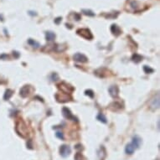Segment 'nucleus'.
Here are the masks:
<instances>
[{"label":"nucleus","mask_w":160,"mask_h":160,"mask_svg":"<svg viewBox=\"0 0 160 160\" xmlns=\"http://www.w3.org/2000/svg\"><path fill=\"white\" fill-rule=\"evenodd\" d=\"M16 132L22 138H26L29 135V131H28V127L26 126V124L24 123V121L19 120L18 121V123L16 124Z\"/></svg>","instance_id":"1"},{"label":"nucleus","mask_w":160,"mask_h":160,"mask_svg":"<svg viewBox=\"0 0 160 160\" xmlns=\"http://www.w3.org/2000/svg\"><path fill=\"white\" fill-rule=\"evenodd\" d=\"M58 88L61 90L63 93H66V94H71V92L73 91V90H74V88H73L72 86L68 85V84H66V83H65V82H62V83L59 84Z\"/></svg>","instance_id":"2"},{"label":"nucleus","mask_w":160,"mask_h":160,"mask_svg":"<svg viewBox=\"0 0 160 160\" xmlns=\"http://www.w3.org/2000/svg\"><path fill=\"white\" fill-rule=\"evenodd\" d=\"M77 34L86 39H91L92 38H93V35H92V34L90 33V31L88 29H78V30H77Z\"/></svg>","instance_id":"3"},{"label":"nucleus","mask_w":160,"mask_h":160,"mask_svg":"<svg viewBox=\"0 0 160 160\" xmlns=\"http://www.w3.org/2000/svg\"><path fill=\"white\" fill-rule=\"evenodd\" d=\"M62 114L67 119L77 122V118L75 117L74 115L72 114V113H71V110L69 108H67V107H63V109H62Z\"/></svg>","instance_id":"4"},{"label":"nucleus","mask_w":160,"mask_h":160,"mask_svg":"<svg viewBox=\"0 0 160 160\" xmlns=\"http://www.w3.org/2000/svg\"><path fill=\"white\" fill-rule=\"evenodd\" d=\"M71 148L67 145H62L60 148V153L63 158H66L71 153Z\"/></svg>","instance_id":"5"},{"label":"nucleus","mask_w":160,"mask_h":160,"mask_svg":"<svg viewBox=\"0 0 160 160\" xmlns=\"http://www.w3.org/2000/svg\"><path fill=\"white\" fill-rule=\"evenodd\" d=\"M73 58H74V60H75V61L81 62V63H86V62H87V60H88V58L86 57L84 54H81V53L75 54V55L73 56Z\"/></svg>","instance_id":"6"},{"label":"nucleus","mask_w":160,"mask_h":160,"mask_svg":"<svg viewBox=\"0 0 160 160\" xmlns=\"http://www.w3.org/2000/svg\"><path fill=\"white\" fill-rule=\"evenodd\" d=\"M150 107L153 110H156L159 107V94H157V96L152 100L150 103Z\"/></svg>","instance_id":"7"},{"label":"nucleus","mask_w":160,"mask_h":160,"mask_svg":"<svg viewBox=\"0 0 160 160\" xmlns=\"http://www.w3.org/2000/svg\"><path fill=\"white\" fill-rule=\"evenodd\" d=\"M29 93H30V86H24L20 89L19 94L22 97H26L29 96Z\"/></svg>","instance_id":"8"},{"label":"nucleus","mask_w":160,"mask_h":160,"mask_svg":"<svg viewBox=\"0 0 160 160\" xmlns=\"http://www.w3.org/2000/svg\"><path fill=\"white\" fill-rule=\"evenodd\" d=\"M109 93L112 97H117L119 94V88L117 86H112L109 88Z\"/></svg>","instance_id":"9"},{"label":"nucleus","mask_w":160,"mask_h":160,"mask_svg":"<svg viewBox=\"0 0 160 160\" xmlns=\"http://www.w3.org/2000/svg\"><path fill=\"white\" fill-rule=\"evenodd\" d=\"M131 143L133 145L135 148H138L140 147V145L142 144V139L138 136H134L132 138V142Z\"/></svg>","instance_id":"10"},{"label":"nucleus","mask_w":160,"mask_h":160,"mask_svg":"<svg viewBox=\"0 0 160 160\" xmlns=\"http://www.w3.org/2000/svg\"><path fill=\"white\" fill-rule=\"evenodd\" d=\"M135 148H134V146L132 145V143H129V144H127V146H126V148H125V152L127 154H129V155H131L132 154V153H134V151H135Z\"/></svg>","instance_id":"11"},{"label":"nucleus","mask_w":160,"mask_h":160,"mask_svg":"<svg viewBox=\"0 0 160 160\" xmlns=\"http://www.w3.org/2000/svg\"><path fill=\"white\" fill-rule=\"evenodd\" d=\"M111 33H112L113 35H117V36L121 34V29H120V28L117 26V24H112V25H111Z\"/></svg>","instance_id":"12"},{"label":"nucleus","mask_w":160,"mask_h":160,"mask_svg":"<svg viewBox=\"0 0 160 160\" xmlns=\"http://www.w3.org/2000/svg\"><path fill=\"white\" fill-rule=\"evenodd\" d=\"M45 39L47 41H53L55 39V34L48 31V32L45 33Z\"/></svg>","instance_id":"13"},{"label":"nucleus","mask_w":160,"mask_h":160,"mask_svg":"<svg viewBox=\"0 0 160 160\" xmlns=\"http://www.w3.org/2000/svg\"><path fill=\"white\" fill-rule=\"evenodd\" d=\"M110 108L113 111H118L120 109H122V104L117 102H115L110 105Z\"/></svg>","instance_id":"14"},{"label":"nucleus","mask_w":160,"mask_h":160,"mask_svg":"<svg viewBox=\"0 0 160 160\" xmlns=\"http://www.w3.org/2000/svg\"><path fill=\"white\" fill-rule=\"evenodd\" d=\"M13 96V90H6L5 93H4V96H3V99L5 101H8L9 100L10 98H11V96Z\"/></svg>","instance_id":"15"},{"label":"nucleus","mask_w":160,"mask_h":160,"mask_svg":"<svg viewBox=\"0 0 160 160\" xmlns=\"http://www.w3.org/2000/svg\"><path fill=\"white\" fill-rule=\"evenodd\" d=\"M132 61L135 63H139L141 60H142V56H141L140 54H134L132 57Z\"/></svg>","instance_id":"16"},{"label":"nucleus","mask_w":160,"mask_h":160,"mask_svg":"<svg viewBox=\"0 0 160 160\" xmlns=\"http://www.w3.org/2000/svg\"><path fill=\"white\" fill-rule=\"evenodd\" d=\"M28 43L32 47L35 48V49H37V48H39L40 45H39V43H38L37 41H35V39H28Z\"/></svg>","instance_id":"17"},{"label":"nucleus","mask_w":160,"mask_h":160,"mask_svg":"<svg viewBox=\"0 0 160 160\" xmlns=\"http://www.w3.org/2000/svg\"><path fill=\"white\" fill-rule=\"evenodd\" d=\"M96 118H97V120H99V121L102 122V123H107V122L106 117H105L103 114H102V113H101V114H99Z\"/></svg>","instance_id":"18"},{"label":"nucleus","mask_w":160,"mask_h":160,"mask_svg":"<svg viewBox=\"0 0 160 160\" xmlns=\"http://www.w3.org/2000/svg\"><path fill=\"white\" fill-rule=\"evenodd\" d=\"M143 71L145 73H147V74H151V73H153L154 70H153V68H151V67H149L148 66H143Z\"/></svg>","instance_id":"19"},{"label":"nucleus","mask_w":160,"mask_h":160,"mask_svg":"<svg viewBox=\"0 0 160 160\" xmlns=\"http://www.w3.org/2000/svg\"><path fill=\"white\" fill-rule=\"evenodd\" d=\"M75 160H85V158L83 157V155L80 153H77L75 156Z\"/></svg>","instance_id":"20"},{"label":"nucleus","mask_w":160,"mask_h":160,"mask_svg":"<svg viewBox=\"0 0 160 160\" xmlns=\"http://www.w3.org/2000/svg\"><path fill=\"white\" fill-rule=\"evenodd\" d=\"M82 12H83L84 14H86V15H89V16H94V13L92 11H90V10H87V9H83L82 10Z\"/></svg>","instance_id":"21"},{"label":"nucleus","mask_w":160,"mask_h":160,"mask_svg":"<svg viewBox=\"0 0 160 160\" xmlns=\"http://www.w3.org/2000/svg\"><path fill=\"white\" fill-rule=\"evenodd\" d=\"M85 94L86 95V96H90V97H94V92L92 91L91 90H86V91H85Z\"/></svg>","instance_id":"22"},{"label":"nucleus","mask_w":160,"mask_h":160,"mask_svg":"<svg viewBox=\"0 0 160 160\" xmlns=\"http://www.w3.org/2000/svg\"><path fill=\"white\" fill-rule=\"evenodd\" d=\"M50 78H51V80H52L53 81H57V80L59 79V76H58L57 73H53V74L51 75V76H50Z\"/></svg>","instance_id":"23"},{"label":"nucleus","mask_w":160,"mask_h":160,"mask_svg":"<svg viewBox=\"0 0 160 160\" xmlns=\"http://www.w3.org/2000/svg\"><path fill=\"white\" fill-rule=\"evenodd\" d=\"M56 137H57L58 138H60V139H61V140L64 139V135H63V133H62V132H56Z\"/></svg>","instance_id":"24"},{"label":"nucleus","mask_w":160,"mask_h":160,"mask_svg":"<svg viewBox=\"0 0 160 160\" xmlns=\"http://www.w3.org/2000/svg\"><path fill=\"white\" fill-rule=\"evenodd\" d=\"M14 55H15V57H16V58H18V56H19V54H18V52L14 51Z\"/></svg>","instance_id":"25"},{"label":"nucleus","mask_w":160,"mask_h":160,"mask_svg":"<svg viewBox=\"0 0 160 160\" xmlns=\"http://www.w3.org/2000/svg\"><path fill=\"white\" fill-rule=\"evenodd\" d=\"M60 18H58L57 19L55 20V23H56V24H58V23H59V21H60Z\"/></svg>","instance_id":"26"},{"label":"nucleus","mask_w":160,"mask_h":160,"mask_svg":"<svg viewBox=\"0 0 160 160\" xmlns=\"http://www.w3.org/2000/svg\"><path fill=\"white\" fill-rule=\"evenodd\" d=\"M157 160H158V159H157Z\"/></svg>","instance_id":"27"}]
</instances>
